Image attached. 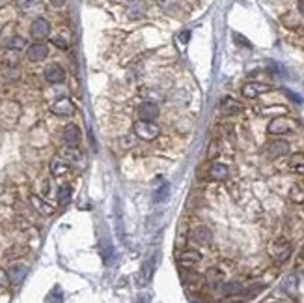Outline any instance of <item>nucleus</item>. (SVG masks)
Returning <instances> with one entry per match:
<instances>
[{"instance_id":"1","label":"nucleus","mask_w":304,"mask_h":303,"mask_svg":"<svg viewBox=\"0 0 304 303\" xmlns=\"http://www.w3.org/2000/svg\"><path fill=\"white\" fill-rule=\"evenodd\" d=\"M293 253V245L288 238H276L269 243V257L273 258L276 264H284Z\"/></svg>"},{"instance_id":"2","label":"nucleus","mask_w":304,"mask_h":303,"mask_svg":"<svg viewBox=\"0 0 304 303\" xmlns=\"http://www.w3.org/2000/svg\"><path fill=\"white\" fill-rule=\"evenodd\" d=\"M133 131L138 139L142 140H155L160 135V127L155 122H150V120H138L133 125Z\"/></svg>"},{"instance_id":"3","label":"nucleus","mask_w":304,"mask_h":303,"mask_svg":"<svg viewBox=\"0 0 304 303\" xmlns=\"http://www.w3.org/2000/svg\"><path fill=\"white\" fill-rule=\"evenodd\" d=\"M177 264L181 266L183 270H194L202 264V253L196 251V249H181L177 255Z\"/></svg>"},{"instance_id":"4","label":"nucleus","mask_w":304,"mask_h":303,"mask_svg":"<svg viewBox=\"0 0 304 303\" xmlns=\"http://www.w3.org/2000/svg\"><path fill=\"white\" fill-rule=\"evenodd\" d=\"M189 238L194 245L207 247V245H211V241H213V232H211V228L207 225H196L190 228Z\"/></svg>"},{"instance_id":"5","label":"nucleus","mask_w":304,"mask_h":303,"mask_svg":"<svg viewBox=\"0 0 304 303\" xmlns=\"http://www.w3.org/2000/svg\"><path fill=\"white\" fill-rule=\"evenodd\" d=\"M295 122L291 120V118L288 116H276L273 118L271 122H269V125H267V131L271 133V135H286V133H291L293 129H295Z\"/></svg>"},{"instance_id":"6","label":"nucleus","mask_w":304,"mask_h":303,"mask_svg":"<svg viewBox=\"0 0 304 303\" xmlns=\"http://www.w3.org/2000/svg\"><path fill=\"white\" fill-rule=\"evenodd\" d=\"M267 156L271 157V159H278V157L286 156L289 152V142L284 139H274L271 140L269 144H267Z\"/></svg>"},{"instance_id":"7","label":"nucleus","mask_w":304,"mask_h":303,"mask_svg":"<svg viewBox=\"0 0 304 303\" xmlns=\"http://www.w3.org/2000/svg\"><path fill=\"white\" fill-rule=\"evenodd\" d=\"M43 75H45L47 83H51V85H60V83H64V79H66V71H64V68H62L60 64L53 62L45 68Z\"/></svg>"},{"instance_id":"8","label":"nucleus","mask_w":304,"mask_h":303,"mask_svg":"<svg viewBox=\"0 0 304 303\" xmlns=\"http://www.w3.org/2000/svg\"><path fill=\"white\" fill-rule=\"evenodd\" d=\"M207 178L213 180V182H224V180L229 178V167L226 163H219V161H215V163L209 165V169H207Z\"/></svg>"},{"instance_id":"9","label":"nucleus","mask_w":304,"mask_h":303,"mask_svg":"<svg viewBox=\"0 0 304 303\" xmlns=\"http://www.w3.org/2000/svg\"><path fill=\"white\" fill-rule=\"evenodd\" d=\"M47 56H49V47L41 41H36L26 49V58L30 62H43Z\"/></svg>"},{"instance_id":"10","label":"nucleus","mask_w":304,"mask_h":303,"mask_svg":"<svg viewBox=\"0 0 304 303\" xmlns=\"http://www.w3.org/2000/svg\"><path fill=\"white\" fill-rule=\"evenodd\" d=\"M26 273H28V266L26 264H21V262H15V264H11L6 270V275H8V281L11 285H21L26 277Z\"/></svg>"},{"instance_id":"11","label":"nucleus","mask_w":304,"mask_h":303,"mask_svg":"<svg viewBox=\"0 0 304 303\" xmlns=\"http://www.w3.org/2000/svg\"><path fill=\"white\" fill-rule=\"evenodd\" d=\"M30 34L34 39H45L49 38V34H51V24L47 19L43 17H38V19H34V23L30 24Z\"/></svg>"},{"instance_id":"12","label":"nucleus","mask_w":304,"mask_h":303,"mask_svg":"<svg viewBox=\"0 0 304 303\" xmlns=\"http://www.w3.org/2000/svg\"><path fill=\"white\" fill-rule=\"evenodd\" d=\"M51 112L56 116H73L75 114V103L69 98H60V100L51 107Z\"/></svg>"},{"instance_id":"13","label":"nucleus","mask_w":304,"mask_h":303,"mask_svg":"<svg viewBox=\"0 0 304 303\" xmlns=\"http://www.w3.org/2000/svg\"><path fill=\"white\" fill-rule=\"evenodd\" d=\"M271 90V86L269 85H263V83H256V81H250V83H246V85L243 86V96L246 98V100H256L258 96H261V94H265Z\"/></svg>"},{"instance_id":"14","label":"nucleus","mask_w":304,"mask_h":303,"mask_svg":"<svg viewBox=\"0 0 304 303\" xmlns=\"http://www.w3.org/2000/svg\"><path fill=\"white\" fill-rule=\"evenodd\" d=\"M30 204H32V208L38 211L39 215H45V217H49V215H53V213H54L53 204H49V202H47L45 199H41L39 195H30Z\"/></svg>"},{"instance_id":"15","label":"nucleus","mask_w":304,"mask_h":303,"mask_svg":"<svg viewBox=\"0 0 304 303\" xmlns=\"http://www.w3.org/2000/svg\"><path fill=\"white\" fill-rule=\"evenodd\" d=\"M243 109H244L243 105H241L237 100H233V98H229V96L222 98V101H221V112H222V114H226V116H233V114L243 112Z\"/></svg>"},{"instance_id":"16","label":"nucleus","mask_w":304,"mask_h":303,"mask_svg":"<svg viewBox=\"0 0 304 303\" xmlns=\"http://www.w3.org/2000/svg\"><path fill=\"white\" fill-rule=\"evenodd\" d=\"M159 114H160L159 105L153 103V101H146V103H142L138 107V116H140V120H150V122H153Z\"/></svg>"},{"instance_id":"17","label":"nucleus","mask_w":304,"mask_h":303,"mask_svg":"<svg viewBox=\"0 0 304 303\" xmlns=\"http://www.w3.org/2000/svg\"><path fill=\"white\" fill-rule=\"evenodd\" d=\"M62 137H64L66 146H76V144L80 142V129H78L75 124H68L64 127Z\"/></svg>"},{"instance_id":"18","label":"nucleus","mask_w":304,"mask_h":303,"mask_svg":"<svg viewBox=\"0 0 304 303\" xmlns=\"http://www.w3.org/2000/svg\"><path fill=\"white\" fill-rule=\"evenodd\" d=\"M71 169V165L64 159V157H54L53 161H51V174H53L54 178H62V176H66Z\"/></svg>"},{"instance_id":"19","label":"nucleus","mask_w":304,"mask_h":303,"mask_svg":"<svg viewBox=\"0 0 304 303\" xmlns=\"http://www.w3.org/2000/svg\"><path fill=\"white\" fill-rule=\"evenodd\" d=\"M221 292L222 296H226V298H231V296H239L243 292V285L239 283V281H229V283H222L221 287Z\"/></svg>"},{"instance_id":"20","label":"nucleus","mask_w":304,"mask_h":303,"mask_svg":"<svg viewBox=\"0 0 304 303\" xmlns=\"http://www.w3.org/2000/svg\"><path fill=\"white\" fill-rule=\"evenodd\" d=\"M206 283L209 287H221L224 283V272H221L219 268H209L206 273Z\"/></svg>"},{"instance_id":"21","label":"nucleus","mask_w":304,"mask_h":303,"mask_svg":"<svg viewBox=\"0 0 304 303\" xmlns=\"http://www.w3.org/2000/svg\"><path fill=\"white\" fill-rule=\"evenodd\" d=\"M288 169L295 174H304V154H293L289 157Z\"/></svg>"},{"instance_id":"22","label":"nucleus","mask_w":304,"mask_h":303,"mask_svg":"<svg viewBox=\"0 0 304 303\" xmlns=\"http://www.w3.org/2000/svg\"><path fill=\"white\" fill-rule=\"evenodd\" d=\"M62 157H64L69 165H71V163H80L82 154L76 150V146H66L64 150H62Z\"/></svg>"},{"instance_id":"23","label":"nucleus","mask_w":304,"mask_h":303,"mask_svg":"<svg viewBox=\"0 0 304 303\" xmlns=\"http://www.w3.org/2000/svg\"><path fill=\"white\" fill-rule=\"evenodd\" d=\"M288 199L293 202V204H304V186L295 184V186L289 187Z\"/></svg>"},{"instance_id":"24","label":"nucleus","mask_w":304,"mask_h":303,"mask_svg":"<svg viewBox=\"0 0 304 303\" xmlns=\"http://www.w3.org/2000/svg\"><path fill=\"white\" fill-rule=\"evenodd\" d=\"M284 292L288 296H297V292H299V277H297L295 273H291L288 279L284 281Z\"/></svg>"},{"instance_id":"25","label":"nucleus","mask_w":304,"mask_h":303,"mask_svg":"<svg viewBox=\"0 0 304 303\" xmlns=\"http://www.w3.org/2000/svg\"><path fill=\"white\" fill-rule=\"evenodd\" d=\"M28 253V247H24V245H13V247H9L6 253H4V257L8 258V260H15V258H21L24 257Z\"/></svg>"},{"instance_id":"26","label":"nucleus","mask_w":304,"mask_h":303,"mask_svg":"<svg viewBox=\"0 0 304 303\" xmlns=\"http://www.w3.org/2000/svg\"><path fill=\"white\" fill-rule=\"evenodd\" d=\"M71 195H73V189L69 186H62L58 189V195H56V199H58V204L60 206H68L69 201H71Z\"/></svg>"},{"instance_id":"27","label":"nucleus","mask_w":304,"mask_h":303,"mask_svg":"<svg viewBox=\"0 0 304 303\" xmlns=\"http://www.w3.org/2000/svg\"><path fill=\"white\" fill-rule=\"evenodd\" d=\"M6 47H8L9 51H21L26 47V39L21 38V36H13V38H9L6 41Z\"/></svg>"},{"instance_id":"28","label":"nucleus","mask_w":304,"mask_h":303,"mask_svg":"<svg viewBox=\"0 0 304 303\" xmlns=\"http://www.w3.org/2000/svg\"><path fill=\"white\" fill-rule=\"evenodd\" d=\"M168 195H170V186L164 184V186L160 187L159 191L155 193V202H164L168 199Z\"/></svg>"},{"instance_id":"29","label":"nucleus","mask_w":304,"mask_h":303,"mask_svg":"<svg viewBox=\"0 0 304 303\" xmlns=\"http://www.w3.org/2000/svg\"><path fill=\"white\" fill-rule=\"evenodd\" d=\"M62 300H64V296H62L60 287H54V290L47 298V303H62Z\"/></svg>"},{"instance_id":"30","label":"nucleus","mask_w":304,"mask_h":303,"mask_svg":"<svg viewBox=\"0 0 304 303\" xmlns=\"http://www.w3.org/2000/svg\"><path fill=\"white\" fill-rule=\"evenodd\" d=\"M153 275V260H150V262H146V266L142 268V277H144V283H148V281L152 279Z\"/></svg>"},{"instance_id":"31","label":"nucleus","mask_w":304,"mask_h":303,"mask_svg":"<svg viewBox=\"0 0 304 303\" xmlns=\"http://www.w3.org/2000/svg\"><path fill=\"white\" fill-rule=\"evenodd\" d=\"M219 142L217 140H211V144H209V150H207V159H215V157L219 156Z\"/></svg>"},{"instance_id":"32","label":"nucleus","mask_w":304,"mask_h":303,"mask_svg":"<svg viewBox=\"0 0 304 303\" xmlns=\"http://www.w3.org/2000/svg\"><path fill=\"white\" fill-rule=\"evenodd\" d=\"M38 4V0H19V8L24 9V11H28L30 8H34Z\"/></svg>"},{"instance_id":"33","label":"nucleus","mask_w":304,"mask_h":303,"mask_svg":"<svg viewBox=\"0 0 304 303\" xmlns=\"http://www.w3.org/2000/svg\"><path fill=\"white\" fill-rule=\"evenodd\" d=\"M233 41H235L237 45H244V47H248V49H250V41H248V39L246 38H243V36H241V34H233Z\"/></svg>"},{"instance_id":"34","label":"nucleus","mask_w":304,"mask_h":303,"mask_svg":"<svg viewBox=\"0 0 304 303\" xmlns=\"http://www.w3.org/2000/svg\"><path fill=\"white\" fill-rule=\"evenodd\" d=\"M15 225H17V228H19V230H28V228H30V223H28L26 219H23V217H17Z\"/></svg>"},{"instance_id":"35","label":"nucleus","mask_w":304,"mask_h":303,"mask_svg":"<svg viewBox=\"0 0 304 303\" xmlns=\"http://www.w3.org/2000/svg\"><path fill=\"white\" fill-rule=\"evenodd\" d=\"M53 43L56 47H60V49H68V41H64V38H60V36L53 38Z\"/></svg>"},{"instance_id":"36","label":"nucleus","mask_w":304,"mask_h":303,"mask_svg":"<svg viewBox=\"0 0 304 303\" xmlns=\"http://www.w3.org/2000/svg\"><path fill=\"white\" fill-rule=\"evenodd\" d=\"M179 39H181V43H187L190 39V32L189 30H183L181 34H179Z\"/></svg>"},{"instance_id":"37","label":"nucleus","mask_w":304,"mask_h":303,"mask_svg":"<svg viewBox=\"0 0 304 303\" xmlns=\"http://www.w3.org/2000/svg\"><path fill=\"white\" fill-rule=\"evenodd\" d=\"M286 94H288L289 98H291V100L295 101V103H303V100H301V96H297V94H293V92H289V90H288V92H286Z\"/></svg>"},{"instance_id":"38","label":"nucleus","mask_w":304,"mask_h":303,"mask_svg":"<svg viewBox=\"0 0 304 303\" xmlns=\"http://www.w3.org/2000/svg\"><path fill=\"white\" fill-rule=\"evenodd\" d=\"M66 2H68V0H51V4H53L54 8H62Z\"/></svg>"},{"instance_id":"39","label":"nucleus","mask_w":304,"mask_h":303,"mask_svg":"<svg viewBox=\"0 0 304 303\" xmlns=\"http://www.w3.org/2000/svg\"><path fill=\"white\" fill-rule=\"evenodd\" d=\"M297 8H299V13L304 17V0H299V4H297Z\"/></svg>"},{"instance_id":"40","label":"nucleus","mask_w":304,"mask_h":303,"mask_svg":"<svg viewBox=\"0 0 304 303\" xmlns=\"http://www.w3.org/2000/svg\"><path fill=\"white\" fill-rule=\"evenodd\" d=\"M172 2H174V0H160L162 6H168V4H172Z\"/></svg>"},{"instance_id":"41","label":"nucleus","mask_w":304,"mask_h":303,"mask_svg":"<svg viewBox=\"0 0 304 303\" xmlns=\"http://www.w3.org/2000/svg\"><path fill=\"white\" fill-rule=\"evenodd\" d=\"M301 257L304 258V245H303V249H301Z\"/></svg>"},{"instance_id":"42","label":"nucleus","mask_w":304,"mask_h":303,"mask_svg":"<svg viewBox=\"0 0 304 303\" xmlns=\"http://www.w3.org/2000/svg\"><path fill=\"white\" fill-rule=\"evenodd\" d=\"M2 4H4V0H0V6H2Z\"/></svg>"},{"instance_id":"43","label":"nucleus","mask_w":304,"mask_h":303,"mask_svg":"<svg viewBox=\"0 0 304 303\" xmlns=\"http://www.w3.org/2000/svg\"><path fill=\"white\" fill-rule=\"evenodd\" d=\"M276 303H282V302H276Z\"/></svg>"}]
</instances>
